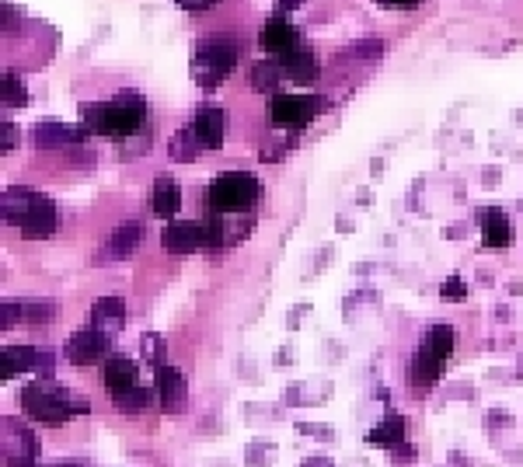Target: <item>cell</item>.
<instances>
[{
    "label": "cell",
    "instance_id": "cell-30",
    "mask_svg": "<svg viewBox=\"0 0 523 467\" xmlns=\"http://www.w3.org/2000/svg\"><path fill=\"white\" fill-rule=\"evenodd\" d=\"M143 352H147V359H154V363H161V359H164V346H161V339H157V335H147V339H143Z\"/></svg>",
    "mask_w": 523,
    "mask_h": 467
},
{
    "label": "cell",
    "instance_id": "cell-14",
    "mask_svg": "<svg viewBox=\"0 0 523 467\" xmlns=\"http://www.w3.org/2000/svg\"><path fill=\"white\" fill-rule=\"evenodd\" d=\"M259 46L269 49V53H283L286 56V53H293V49L300 46V32L286 18H272V21H265L262 25Z\"/></svg>",
    "mask_w": 523,
    "mask_h": 467
},
{
    "label": "cell",
    "instance_id": "cell-3",
    "mask_svg": "<svg viewBox=\"0 0 523 467\" xmlns=\"http://www.w3.org/2000/svg\"><path fill=\"white\" fill-rule=\"evenodd\" d=\"M21 408H25L35 422H70L74 415L88 412V401L77 391H70V387H60L49 377H42V380H32V384L21 391Z\"/></svg>",
    "mask_w": 523,
    "mask_h": 467
},
{
    "label": "cell",
    "instance_id": "cell-31",
    "mask_svg": "<svg viewBox=\"0 0 523 467\" xmlns=\"http://www.w3.org/2000/svg\"><path fill=\"white\" fill-rule=\"evenodd\" d=\"M25 318V314H21V304H11V300H7L4 304V318H0V328H11L14 321H21Z\"/></svg>",
    "mask_w": 523,
    "mask_h": 467
},
{
    "label": "cell",
    "instance_id": "cell-23",
    "mask_svg": "<svg viewBox=\"0 0 523 467\" xmlns=\"http://www.w3.org/2000/svg\"><path fill=\"white\" fill-rule=\"evenodd\" d=\"M140 237H143V227L140 224H123V227H116L112 231V241H109V255H130V251L140 244Z\"/></svg>",
    "mask_w": 523,
    "mask_h": 467
},
{
    "label": "cell",
    "instance_id": "cell-11",
    "mask_svg": "<svg viewBox=\"0 0 523 467\" xmlns=\"http://www.w3.org/2000/svg\"><path fill=\"white\" fill-rule=\"evenodd\" d=\"M224 112L217 109V105H199L196 109V119H192V133L199 136V143H203V150H220V143H224Z\"/></svg>",
    "mask_w": 523,
    "mask_h": 467
},
{
    "label": "cell",
    "instance_id": "cell-28",
    "mask_svg": "<svg viewBox=\"0 0 523 467\" xmlns=\"http://www.w3.org/2000/svg\"><path fill=\"white\" fill-rule=\"evenodd\" d=\"M14 147H18V126L11 119H0V150L11 154Z\"/></svg>",
    "mask_w": 523,
    "mask_h": 467
},
{
    "label": "cell",
    "instance_id": "cell-2",
    "mask_svg": "<svg viewBox=\"0 0 523 467\" xmlns=\"http://www.w3.org/2000/svg\"><path fill=\"white\" fill-rule=\"evenodd\" d=\"M84 129L102 136H133L147 119V102L136 91H119V98L102 105H84Z\"/></svg>",
    "mask_w": 523,
    "mask_h": 467
},
{
    "label": "cell",
    "instance_id": "cell-16",
    "mask_svg": "<svg viewBox=\"0 0 523 467\" xmlns=\"http://www.w3.org/2000/svg\"><path fill=\"white\" fill-rule=\"evenodd\" d=\"M91 325L102 328V332H109V335H116L119 328L126 325V304L119 297L95 300V307H91Z\"/></svg>",
    "mask_w": 523,
    "mask_h": 467
},
{
    "label": "cell",
    "instance_id": "cell-22",
    "mask_svg": "<svg viewBox=\"0 0 523 467\" xmlns=\"http://www.w3.org/2000/svg\"><path fill=\"white\" fill-rule=\"evenodd\" d=\"M398 440H405V419H401V415H388V419L377 422L374 433H370V443H377V447H394Z\"/></svg>",
    "mask_w": 523,
    "mask_h": 467
},
{
    "label": "cell",
    "instance_id": "cell-33",
    "mask_svg": "<svg viewBox=\"0 0 523 467\" xmlns=\"http://www.w3.org/2000/svg\"><path fill=\"white\" fill-rule=\"evenodd\" d=\"M377 4H388V7H408V4H419V0H377Z\"/></svg>",
    "mask_w": 523,
    "mask_h": 467
},
{
    "label": "cell",
    "instance_id": "cell-5",
    "mask_svg": "<svg viewBox=\"0 0 523 467\" xmlns=\"http://www.w3.org/2000/svg\"><path fill=\"white\" fill-rule=\"evenodd\" d=\"M259 199V178L252 171H224L217 182L203 192V203L210 217H227V213H248Z\"/></svg>",
    "mask_w": 523,
    "mask_h": 467
},
{
    "label": "cell",
    "instance_id": "cell-13",
    "mask_svg": "<svg viewBox=\"0 0 523 467\" xmlns=\"http://www.w3.org/2000/svg\"><path fill=\"white\" fill-rule=\"evenodd\" d=\"M84 133H88V129H70L67 122L60 119H42L39 126H35V143H39V150H63L70 147V143H81Z\"/></svg>",
    "mask_w": 523,
    "mask_h": 467
},
{
    "label": "cell",
    "instance_id": "cell-7",
    "mask_svg": "<svg viewBox=\"0 0 523 467\" xmlns=\"http://www.w3.org/2000/svg\"><path fill=\"white\" fill-rule=\"evenodd\" d=\"M231 234L217 217L206 220V224H196V220H185V224H168L161 234V244L171 251V255H189V251H199V248H217L224 244Z\"/></svg>",
    "mask_w": 523,
    "mask_h": 467
},
{
    "label": "cell",
    "instance_id": "cell-25",
    "mask_svg": "<svg viewBox=\"0 0 523 467\" xmlns=\"http://www.w3.org/2000/svg\"><path fill=\"white\" fill-rule=\"evenodd\" d=\"M150 401V391L147 387H130V391H123V394H116V408L119 412H140L143 405Z\"/></svg>",
    "mask_w": 523,
    "mask_h": 467
},
{
    "label": "cell",
    "instance_id": "cell-18",
    "mask_svg": "<svg viewBox=\"0 0 523 467\" xmlns=\"http://www.w3.org/2000/svg\"><path fill=\"white\" fill-rule=\"evenodd\" d=\"M105 387L112 391V398L123 391H130L136 387V363L126 356H112L109 363H105Z\"/></svg>",
    "mask_w": 523,
    "mask_h": 467
},
{
    "label": "cell",
    "instance_id": "cell-32",
    "mask_svg": "<svg viewBox=\"0 0 523 467\" xmlns=\"http://www.w3.org/2000/svg\"><path fill=\"white\" fill-rule=\"evenodd\" d=\"M178 7H185V11H206V7L220 4V0H175Z\"/></svg>",
    "mask_w": 523,
    "mask_h": 467
},
{
    "label": "cell",
    "instance_id": "cell-4",
    "mask_svg": "<svg viewBox=\"0 0 523 467\" xmlns=\"http://www.w3.org/2000/svg\"><path fill=\"white\" fill-rule=\"evenodd\" d=\"M4 220L18 227L21 237L42 241L56 231V206L35 189H7L4 192Z\"/></svg>",
    "mask_w": 523,
    "mask_h": 467
},
{
    "label": "cell",
    "instance_id": "cell-1",
    "mask_svg": "<svg viewBox=\"0 0 523 467\" xmlns=\"http://www.w3.org/2000/svg\"><path fill=\"white\" fill-rule=\"evenodd\" d=\"M241 53H245V46H241L238 35H231V32L203 35L196 53H192V81L206 91L220 88V84L231 77V70L238 67Z\"/></svg>",
    "mask_w": 523,
    "mask_h": 467
},
{
    "label": "cell",
    "instance_id": "cell-20",
    "mask_svg": "<svg viewBox=\"0 0 523 467\" xmlns=\"http://www.w3.org/2000/svg\"><path fill=\"white\" fill-rule=\"evenodd\" d=\"M478 224H482V241L489 248H506L510 244V220H506L503 210H485L478 217Z\"/></svg>",
    "mask_w": 523,
    "mask_h": 467
},
{
    "label": "cell",
    "instance_id": "cell-10",
    "mask_svg": "<svg viewBox=\"0 0 523 467\" xmlns=\"http://www.w3.org/2000/svg\"><path fill=\"white\" fill-rule=\"evenodd\" d=\"M318 102L304 95H276L272 98V126L279 129H304L314 119Z\"/></svg>",
    "mask_w": 523,
    "mask_h": 467
},
{
    "label": "cell",
    "instance_id": "cell-15",
    "mask_svg": "<svg viewBox=\"0 0 523 467\" xmlns=\"http://www.w3.org/2000/svg\"><path fill=\"white\" fill-rule=\"evenodd\" d=\"M185 377L175 366H161L157 370V398H161L164 412H182L185 408Z\"/></svg>",
    "mask_w": 523,
    "mask_h": 467
},
{
    "label": "cell",
    "instance_id": "cell-21",
    "mask_svg": "<svg viewBox=\"0 0 523 467\" xmlns=\"http://www.w3.org/2000/svg\"><path fill=\"white\" fill-rule=\"evenodd\" d=\"M279 81H286L283 60H259V63L252 67V84H255L259 91H272Z\"/></svg>",
    "mask_w": 523,
    "mask_h": 467
},
{
    "label": "cell",
    "instance_id": "cell-17",
    "mask_svg": "<svg viewBox=\"0 0 523 467\" xmlns=\"http://www.w3.org/2000/svg\"><path fill=\"white\" fill-rule=\"evenodd\" d=\"M178 206H182V192H178L175 178L161 175L154 182V189H150V210H154L157 217H175Z\"/></svg>",
    "mask_w": 523,
    "mask_h": 467
},
{
    "label": "cell",
    "instance_id": "cell-26",
    "mask_svg": "<svg viewBox=\"0 0 523 467\" xmlns=\"http://www.w3.org/2000/svg\"><path fill=\"white\" fill-rule=\"evenodd\" d=\"M4 105L7 109H21V105H28V95H25V84H21V77L14 74H4Z\"/></svg>",
    "mask_w": 523,
    "mask_h": 467
},
{
    "label": "cell",
    "instance_id": "cell-9",
    "mask_svg": "<svg viewBox=\"0 0 523 467\" xmlns=\"http://www.w3.org/2000/svg\"><path fill=\"white\" fill-rule=\"evenodd\" d=\"M109 342H112L109 332H102V328L91 325V328H84V332L70 335L67 346H63V356H67L74 366H91V363H98L105 352H109Z\"/></svg>",
    "mask_w": 523,
    "mask_h": 467
},
{
    "label": "cell",
    "instance_id": "cell-19",
    "mask_svg": "<svg viewBox=\"0 0 523 467\" xmlns=\"http://www.w3.org/2000/svg\"><path fill=\"white\" fill-rule=\"evenodd\" d=\"M283 74H286V81H293V84H311L314 74H318L311 49L297 46L293 53H286V56H283Z\"/></svg>",
    "mask_w": 523,
    "mask_h": 467
},
{
    "label": "cell",
    "instance_id": "cell-12",
    "mask_svg": "<svg viewBox=\"0 0 523 467\" xmlns=\"http://www.w3.org/2000/svg\"><path fill=\"white\" fill-rule=\"evenodd\" d=\"M32 366L49 370V356L35 352L32 346H4V352H0V377L4 380L18 377V373H28Z\"/></svg>",
    "mask_w": 523,
    "mask_h": 467
},
{
    "label": "cell",
    "instance_id": "cell-35",
    "mask_svg": "<svg viewBox=\"0 0 523 467\" xmlns=\"http://www.w3.org/2000/svg\"><path fill=\"white\" fill-rule=\"evenodd\" d=\"M60 467H77V464H60Z\"/></svg>",
    "mask_w": 523,
    "mask_h": 467
},
{
    "label": "cell",
    "instance_id": "cell-24",
    "mask_svg": "<svg viewBox=\"0 0 523 467\" xmlns=\"http://www.w3.org/2000/svg\"><path fill=\"white\" fill-rule=\"evenodd\" d=\"M199 150H203V143H199V136L192 133V126L171 136V157H175V161H196Z\"/></svg>",
    "mask_w": 523,
    "mask_h": 467
},
{
    "label": "cell",
    "instance_id": "cell-27",
    "mask_svg": "<svg viewBox=\"0 0 523 467\" xmlns=\"http://www.w3.org/2000/svg\"><path fill=\"white\" fill-rule=\"evenodd\" d=\"M21 314H25V321L42 325V321H53L56 304H49V300H32V304H21Z\"/></svg>",
    "mask_w": 523,
    "mask_h": 467
},
{
    "label": "cell",
    "instance_id": "cell-29",
    "mask_svg": "<svg viewBox=\"0 0 523 467\" xmlns=\"http://www.w3.org/2000/svg\"><path fill=\"white\" fill-rule=\"evenodd\" d=\"M464 293H468V286H464V279L450 276L447 283H443V300H464Z\"/></svg>",
    "mask_w": 523,
    "mask_h": 467
},
{
    "label": "cell",
    "instance_id": "cell-34",
    "mask_svg": "<svg viewBox=\"0 0 523 467\" xmlns=\"http://www.w3.org/2000/svg\"><path fill=\"white\" fill-rule=\"evenodd\" d=\"M300 4V0H279V7H283V11H286V7H297Z\"/></svg>",
    "mask_w": 523,
    "mask_h": 467
},
{
    "label": "cell",
    "instance_id": "cell-6",
    "mask_svg": "<svg viewBox=\"0 0 523 467\" xmlns=\"http://www.w3.org/2000/svg\"><path fill=\"white\" fill-rule=\"evenodd\" d=\"M454 352V328L433 325L419 342V352L412 359V384L415 387H433L443 373V363Z\"/></svg>",
    "mask_w": 523,
    "mask_h": 467
},
{
    "label": "cell",
    "instance_id": "cell-8",
    "mask_svg": "<svg viewBox=\"0 0 523 467\" xmlns=\"http://www.w3.org/2000/svg\"><path fill=\"white\" fill-rule=\"evenodd\" d=\"M35 457H39V443H35L32 429H28L25 422L4 419V464L35 467Z\"/></svg>",
    "mask_w": 523,
    "mask_h": 467
}]
</instances>
